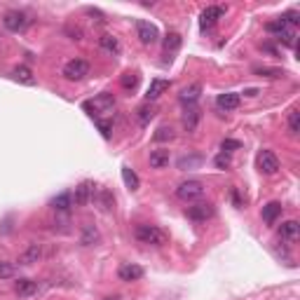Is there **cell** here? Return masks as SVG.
Instances as JSON below:
<instances>
[{
  "label": "cell",
  "instance_id": "obj_1",
  "mask_svg": "<svg viewBox=\"0 0 300 300\" xmlns=\"http://www.w3.org/2000/svg\"><path fill=\"white\" fill-rule=\"evenodd\" d=\"M136 239L141 244H148V247H162V244H167V232L160 230L157 225H139Z\"/></svg>",
  "mask_w": 300,
  "mask_h": 300
},
{
  "label": "cell",
  "instance_id": "obj_2",
  "mask_svg": "<svg viewBox=\"0 0 300 300\" xmlns=\"http://www.w3.org/2000/svg\"><path fill=\"white\" fill-rule=\"evenodd\" d=\"M176 197L183 202H197L204 197V183L202 181H183L176 188Z\"/></svg>",
  "mask_w": 300,
  "mask_h": 300
},
{
  "label": "cell",
  "instance_id": "obj_3",
  "mask_svg": "<svg viewBox=\"0 0 300 300\" xmlns=\"http://www.w3.org/2000/svg\"><path fill=\"white\" fill-rule=\"evenodd\" d=\"M85 75H89V63L85 59H70V61H66V66H63V77L66 80L77 82Z\"/></svg>",
  "mask_w": 300,
  "mask_h": 300
},
{
  "label": "cell",
  "instance_id": "obj_4",
  "mask_svg": "<svg viewBox=\"0 0 300 300\" xmlns=\"http://www.w3.org/2000/svg\"><path fill=\"white\" fill-rule=\"evenodd\" d=\"M87 110H92V115H101V113H110L115 108V96L110 92H103L99 96H94L89 103H85Z\"/></svg>",
  "mask_w": 300,
  "mask_h": 300
},
{
  "label": "cell",
  "instance_id": "obj_5",
  "mask_svg": "<svg viewBox=\"0 0 300 300\" xmlns=\"http://www.w3.org/2000/svg\"><path fill=\"white\" fill-rule=\"evenodd\" d=\"M256 162H258L261 174H265V176H272V174H277L279 171V157L272 153V150H261Z\"/></svg>",
  "mask_w": 300,
  "mask_h": 300
},
{
  "label": "cell",
  "instance_id": "obj_6",
  "mask_svg": "<svg viewBox=\"0 0 300 300\" xmlns=\"http://www.w3.org/2000/svg\"><path fill=\"white\" fill-rule=\"evenodd\" d=\"M2 23H5V28L12 33H19L23 31L26 26H28V16L23 14V12H19V9H12V12H7V14L2 16Z\"/></svg>",
  "mask_w": 300,
  "mask_h": 300
},
{
  "label": "cell",
  "instance_id": "obj_7",
  "mask_svg": "<svg viewBox=\"0 0 300 300\" xmlns=\"http://www.w3.org/2000/svg\"><path fill=\"white\" fill-rule=\"evenodd\" d=\"M211 216H214V204H209V202H197L193 207H188V218L190 221L202 223V221H209Z\"/></svg>",
  "mask_w": 300,
  "mask_h": 300
},
{
  "label": "cell",
  "instance_id": "obj_8",
  "mask_svg": "<svg viewBox=\"0 0 300 300\" xmlns=\"http://www.w3.org/2000/svg\"><path fill=\"white\" fill-rule=\"evenodd\" d=\"M136 35H139V40L143 45H153V42H157V38H160L157 28H155L150 21H136Z\"/></svg>",
  "mask_w": 300,
  "mask_h": 300
},
{
  "label": "cell",
  "instance_id": "obj_9",
  "mask_svg": "<svg viewBox=\"0 0 300 300\" xmlns=\"http://www.w3.org/2000/svg\"><path fill=\"white\" fill-rule=\"evenodd\" d=\"M223 14H225V7H221V5H211V7H207L204 12H202L200 26L204 28V31H209V28H214V23L218 21Z\"/></svg>",
  "mask_w": 300,
  "mask_h": 300
},
{
  "label": "cell",
  "instance_id": "obj_10",
  "mask_svg": "<svg viewBox=\"0 0 300 300\" xmlns=\"http://www.w3.org/2000/svg\"><path fill=\"white\" fill-rule=\"evenodd\" d=\"M117 277L122 282H139L143 277V268L136 265V263H122L120 270H117Z\"/></svg>",
  "mask_w": 300,
  "mask_h": 300
},
{
  "label": "cell",
  "instance_id": "obj_11",
  "mask_svg": "<svg viewBox=\"0 0 300 300\" xmlns=\"http://www.w3.org/2000/svg\"><path fill=\"white\" fill-rule=\"evenodd\" d=\"M42 244H28V247L21 251V256H19V263L21 265H33V263H40L42 261Z\"/></svg>",
  "mask_w": 300,
  "mask_h": 300
},
{
  "label": "cell",
  "instance_id": "obj_12",
  "mask_svg": "<svg viewBox=\"0 0 300 300\" xmlns=\"http://www.w3.org/2000/svg\"><path fill=\"white\" fill-rule=\"evenodd\" d=\"M200 120H202V110L197 106H188L185 108V113H183V117H181L185 131H195L197 129V124H200Z\"/></svg>",
  "mask_w": 300,
  "mask_h": 300
},
{
  "label": "cell",
  "instance_id": "obj_13",
  "mask_svg": "<svg viewBox=\"0 0 300 300\" xmlns=\"http://www.w3.org/2000/svg\"><path fill=\"white\" fill-rule=\"evenodd\" d=\"M92 195H94V185L89 183V181H85V183H80L75 188V193L70 195L73 197V202H75L77 207H85L87 202L92 200Z\"/></svg>",
  "mask_w": 300,
  "mask_h": 300
},
{
  "label": "cell",
  "instance_id": "obj_14",
  "mask_svg": "<svg viewBox=\"0 0 300 300\" xmlns=\"http://www.w3.org/2000/svg\"><path fill=\"white\" fill-rule=\"evenodd\" d=\"M150 167L153 169H164V167H169V160H171V155L167 148H157V150H150Z\"/></svg>",
  "mask_w": 300,
  "mask_h": 300
},
{
  "label": "cell",
  "instance_id": "obj_15",
  "mask_svg": "<svg viewBox=\"0 0 300 300\" xmlns=\"http://www.w3.org/2000/svg\"><path fill=\"white\" fill-rule=\"evenodd\" d=\"M38 282H33V279H19L14 284V291L19 298H31V296H35L38 293Z\"/></svg>",
  "mask_w": 300,
  "mask_h": 300
},
{
  "label": "cell",
  "instance_id": "obj_16",
  "mask_svg": "<svg viewBox=\"0 0 300 300\" xmlns=\"http://www.w3.org/2000/svg\"><path fill=\"white\" fill-rule=\"evenodd\" d=\"M169 80H162V77H157V80H153V82H150V87H148V94H146V99H148V103H150V101H155V99H160L162 94L167 92V89H169Z\"/></svg>",
  "mask_w": 300,
  "mask_h": 300
},
{
  "label": "cell",
  "instance_id": "obj_17",
  "mask_svg": "<svg viewBox=\"0 0 300 300\" xmlns=\"http://www.w3.org/2000/svg\"><path fill=\"white\" fill-rule=\"evenodd\" d=\"M216 103H218V108L221 110H235V108H239V94L235 92H225V94H218V99H216Z\"/></svg>",
  "mask_w": 300,
  "mask_h": 300
},
{
  "label": "cell",
  "instance_id": "obj_18",
  "mask_svg": "<svg viewBox=\"0 0 300 300\" xmlns=\"http://www.w3.org/2000/svg\"><path fill=\"white\" fill-rule=\"evenodd\" d=\"M279 235H282V239H286V242H296V239L300 237V223L298 221H286V223H282V228H279Z\"/></svg>",
  "mask_w": 300,
  "mask_h": 300
},
{
  "label": "cell",
  "instance_id": "obj_19",
  "mask_svg": "<svg viewBox=\"0 0 300 300\" xmlns=\"http://www.w3.org/2000/svg\"><path fill=\"white\" fill-rule=\"evenodd\" d=\"M12 77H14L16 82H21V85H28V87L35 85V77H33L28 66H16V68L12 70Z\"/></svg>",
  "mask_w": 300,
  "mask_h": 300
},
{
  "label": "cell",
  "instance_id": "obj_20",
  "mask_svg": "<svg viewBox=\"0 0 300 300\" xmlns=\"http://www.w3.org/2000/svg\"><path fill=\"white\" fill-rule=\"evenodd\" d=\"M99 242V230L94 228L92 223L82 225V235H80V244L82 247H92V244H96Z\"/></svg>",
  "mask_w": 300,
  "mask_h": 300
},
{
  "label": "cell",
  "instance_id": "obj_21",
  "mask_svg": "<svg viewBox=\"0 0 300 300\" xmlns=\"http://www.w3.org/2000/svg\"><path fill=\"white\" fill-rule=\"evenodd\" d=\"M200 94H202V85L200 82H193V85H188L183 92H181V101L188 103V106H193L195 101L200 99Z\"/></svg>",
  "mask_w": 300,
  "mask_h": 300
},
{
  "label": "cell",
  "instance_id": "obj_22",
  "mask_svg": "<svg viewBox=\"0 0 300 300\" xmlns=\"http://www.w3.org/2000/svg\"><path fill=\"white\" fill-rule=\"evenodd\" d=\"M282 204H279V202H270V204H265V207H263V221H265V223H275V221H277L279 216H282Z\"/></svg>",
  "mask_w": 300,
  "mask_h": 300
},
{
  "label": "cell",
  "instance_id": "obj_23",
  "mask_svg": "<svg viewBox=\"0 0 300 300\" xmlns=\"http://www.w3.org/2000/svg\"><path fill=\"white\" fill-rule=\"evenodd\" d=\"M49 207H52L54 211H68V209L73 207V197H70V193L56 195V197L49 202Z\"/></svg>",
  "mask_w": 300,
  "mask_h": 300
},
{
  "label": "cell",
  "instance_id": "obj_24",
  "mask_svg": "<svg viewBox=\"0 0 300 300\" xmlns=\"http://www.w3.org/2000/svg\"><path fill=\"white\" fill-rule=\"evenodd\" d=\"M202 155H183L181 160H178V169H197L202 164Z\"/></svg>",
  "mask_w": 300,
  "mask_h": 300
},
{
  "label": "cell",
  "instance_id": "obj_25",
  "mask_svg": "<svg viewBox=\"0 0 300 300\" xmlns=\"http://www.w3.org/2000/svg\"><path fill=\"white\" fill-rule=\"evenodd\" d=\"M136 113H139V124H143V127H146V124L155 117V113H157V108H155L153 103H143V106H141L139 110H136Z\"/></svg>",
  "mask_w": 300,
  "mask_h": 300
},
{
  "label": "cell",
  "instance_id": "obj_26",
  "mask_svg": "<svg viewBox=\"0 0 300 300\" xmlns=\"http://www.w3.org/2000/svg\"><path fill=\"white\" fill-rule=\"evenodd\" d=\"M178 47H181V35H178V33H169V35L164 38V54L171 59V54L176 52Z\"/></svg>",
  "mask_w": 300,
  "mask_h": 300
},
{
  "label": "cell",
  "instance_id": "obj_27",
  "mask_svg": "<svg viewBox=\"0 0 300 300\" xmlns=\"http://www.w3.org/2000/svg\"><path fill=\"white\" fill-rule=\"evenodd\" d=\"M99 47H101V49H106V52H110V54L120 52V42H117V38H113V35H101V38H99Z\"/></svg>",
  "mask_w": 300,
  "mask_h": 300
},
{
  "label": "cell",
  "instance_id": "obj_28",
  "mask_svg": "<svg viewBox=\"0 0 300 300\" xmlns=\"http://www.w3.org/2000/svg\"><path fill=\"white\" fill-rule=\"evenodd\" d=\"M122 178H124V185L129 190H139V176L129 169V167H122Z\"/></svg>",
  "mask_w": 300,
  "mask_h": 300
},
{
  "label": "cell",
  "instance_id": "obj_29",
  "mask_svg": "<svg viewBox=\"0 0 300 300\" xmlns=\"http://www.w3.org/2000/svg\"><path fill=\"white\" fill-rule=\"evenodd\" d=\"M289 131H291L293 136H298V131H300V110L298 108H291V113H289Z\"/></svg>",
  "mask_w": 300,
  "mask_h": 300
},
{
  "label": "cell",
  "instance_id": "obj_30",
  "mask_svg": "<svg viewBox=\"0 0 300 300\" xmlns=\"http://www.w3.org/2000/svg\"><path fill=\"white\" fill-rule=\"evenodd\" d=\"M256 75H261V77H282L284 75V70H279V68H268V66H258V68H254Z\"/></svg>",
  "mask_w": 300,
  "mask_h": 300
},
{
  "label": "cell",
  "instance_id": "obj_31",
  "mask_svg": "<svg viewBox=\"0 0 300 300\" xmlns=\"http://www.w3.org/2000/svg\"><path fill=\"white\" fill-rule=\"evenodd\" d=\"M16 275V265L7 261H0V279H12Z\"/></svg>",
  "mask_w": 300,
  "mask_h": 300
},
{
  "label": "cell",
  "instance_id": "obj_32",
  "mask_svg": "<svg viewBox=\"0 0 300 300\" xmlns=\"http://www.w3.org/2000/svg\"><path fill=\"white\" fill-rule=\"evenodd\" d=\"M120 85H122L124 89H136V85H139V75H136V73H124V75L120 77Z\"/></svg>",
  "mask_w": 300,
  "mask_h": 300
},
{
  "label": "cell",
  "instance_id": "obj_33",
  "mask_svg": "<svg viewBox=\"0 0 300 300\" xmlns=\"http://www.w3.org/2000/svg\"><path fill=\"white\" fill-rule=\"evenodd\" d=\"M174 139V129L171 127H160L155 131V141H171Z\"/></svg>",
  "mask_w": 300,
  "mask_h": 300
},
{
  "label": "cell",
  "instance_id": "obj_34",
  "mask_svg": "<svg viewBox=\"0 0 300 300\" xmlns=\"http://www.w3.org/2000/svg\"><path fill=\"white\" fill-rule=\"evenodd\" d=\"M216 167H218V169H228V167H230V155L228 153H221V155H216Z\"/></svg>",
  "mask_w": 300,
  "mask_h": 300
},
{
  "label": "cell",
  "instance_id": "obj_35",
  "mask_svg": "<svg viewBox=\"0 0 300 300\" xmlns=\"http://www.w3.org/2000/svg\"><path fill=\"white\" fill-rule=\"evenodd\" d=\"M96 124H99V129H101V136L108 139V136H110V129H113V124L106 122V120H96Z\"/></svg>",
  "mask_w": 300,
  "mask_h": 300
},
{
  "label": "cell",
  "instance_id": "obj_36",
  "mask_svg": "<svg viewBox=\"0 0 300 300\" xmlns=\"http://www.w3.org/2000/svg\"><path fill=\"white\" fill-rule=\"evenodd\" d=\"M101 204H103V209H113V204H115V200L110 197L108 190H101Z\"/></svg>",
  "mask_w": 300,
  "mask_h": 300
},
{
  "label": "cell",
  "instance_id": "obj_37",
  "mask_svg": "<svg viewBox=\"0 0 300 300\" xmlns=\"http://www.w3.org/2000/svg\"><path fill=\"white\" fill-rule=\"evenodd\" d=\"M237 148H239V141H232V139L223 141V153H225V150H237Z\"/></svg>",
  "mask_w": 300,
  "mask_h": 300
},
{
  "label": "cell",
  "instance_id": "obj_38",
  "mask_svg": "<svg viewBox=\"0 0 300 300\" xmlns=\"http://www.w3.org/2000/svg\"><path fill=\"white\" fill-rule=\"evenodd\" d=\"M244 94H247V96H256V94H258V89H247Z\"/></svg>",
  "mask_w": 300,
  "mask_h": 300
},
{
  "label": "cell",
  "instance_id": "obj_39",
  "mask_svg": "<svg viewBox=\"0 0 300 300\" xmlns=\"http://www.w3.org/2000/svg\"><path fill=\"white\" fill-rule=\"evenodd\" d=\"M103 300H122L120 296H108V298H103Z\"/></svg>",
  "mask_w": 300,
  "mask_h": 300
}]
</instances>
